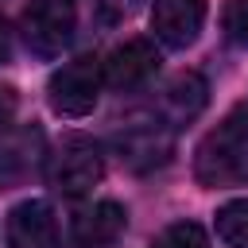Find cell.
<instances>
[{"label": "cell", "instance_id": "cell-6", "mask_svg": "<svg viewBox=\"0 0 248 248\" xmlns=\"http://www.w3.org/2000/svg\"><path fill=\"white\" fill-rule=\"evenodd\" d=\"M159 70V50L151 39H124L120 46H112L101 62V78L105 85L128 93V89H140L151 74Z\"/></svg>", "mask_w": 248, "mask_h": 248}, {"label": "cell", "instance_id": "cell-3", "mask_svg": "<svg viewBox=\"0 0 248 248\" xmlns=\"http://www.w3.org/2000/svg\"><path fill=\"white\" fill-rule=\"evenodd\" d=\"M101 85H105V78H101V58L81 54V58L58 66V70L50 74V81H46V101H50V108H54L58 116H85V112H93V105H97V97H101Z\"/></svg>", "mask_w": 248, "mask_h": 248}, {"label": "cell", "instance_id": "cell-9", "mask_svg": "<svg viewBox=\"0 0 248 248\" xmlns=\"http://www.w3.org/2000/svg\"><path fill=\"white\" fill-rule=\"evenodd\" d=\"M124 225H128L124 205L112 202V198H101V202H89V205H81V209L74 213L70 232H74L78 244H85V248H101V244H112V240L124 232Z\"/></svg>", "mask_w": 248, "mask_h": 248}, {"label": "cell", "instance_id": "cell-16", "mask_svg": "<svg viewBox=\"0 0 248 248\" xmlns=\"http://www.w3.org/2000/svg\"><path fill=\"white\" fill-rule=\"evenodd\" d=\"M12 58V31H8V23H4V16H0V66Z\"/></svg>", "mask_w": 248, "mask_h": 248}, {"label": "cell", "instance_id": "cell-11", "mask_svg": "<svg viewBox=\"0 0 248 248\" xmlns=\"http://www.w3.org/2000/svg\"><path fill=\"white\" fill-rule=\"evenodd\" d=\"M205 101H209V85H205V78L194 74V70L170 78L167 89H163V112H167V120H174V124L194 120V116L205 108Z\"/></svg>", "mask_w": 248, "mask_h": 248}, {"label": "cell", "instance_id": "cell-4", "mask_svg": "<svg viewBox=\"0 0 248 248\" xmlns=\"http://www.w3.org/2000/svg\"><path fill=\"white\" fill-rule=\"evenodd\" d=\"M78 27V4L74 0H31L23 12V39L35 54L54 58L70 46Z\"/></svg>", "mask_w": 248, "mask_h": 248}, {"label": "cell", "instance_id": "cell-2", "mask_svg": "<svg viewBox=\"0 0 248 248\" xmlns=\"http://www.w3.org/2000/svg\"><path fill=\"white\" fill-rule=\"evenodd\" d=\"M101 178H105V155L89 136H66L46 159V182L66 198L89 194Z\"/></svg>", "mask_w": 248, "mask_h": 248}, {"label": "cell", "instance_id": "cell-15", "mask_svg": "<svg viewBox=\"0 0 248 248\" xmlns=\"http://www.w3.org/2000/svg\"><path fill=\"white\" fill-rule=\"evenodd\" d=\"M16 105H19V97H16V89L12 85H0V128L16 116Z\"/></svg>", "mask_w": 248, "mask_h": 248}, {"label": "cell", "instance_id": "cell-13", "mask_svg": "<svg viewBox=\"0 0 248 248\" xmlns=\"http://www.w3.org/2000/svg\"><path fill=\"white\" fill-rule=\"evenodd\" d=\"M155 248H209V240H205L202 225H194V221H178V225H170V229L159 236Z\"/></svg>", "mask_w": 248, "mask_h": 248}, {"label": "cell", "instance_id": "cell-8", "mask_svg": "<svg viewBox=\"0 0 248 248\" xmlns=\"http://www.w3.org/2000/svg\"><path fill=\"white\" fill-rule=\"evenodd\" d=\"M8 240L12 248H54L58 244V217L50 202L27 198L8 213Z\"/></svg>", "mask_w": 248, "mask_h": 248}, {"label": "cell", "instance_id": "cell-5", "mask_svg": "<svg viewBox=\"0 0 248 248\" xmlns=\"http://www.w3.org/2000/svg\"><path fill=\"white\" fill-rule=\"evenodd\" d=\"M116 151L120 163L132 170H155L170 159L174 151V124L163 120H136L116 136Z\"/></svg>", "mask_w": 248, "mask_h": 248}, {"label": "cell", "instance_id": "cell-7", "mask_svg": "<svg viewBox=\"0 0 248 248\" xmlns=\"http://www.w3.org/2000/svg\"><path fill=\"white\" fill-rule=\"evenodd\" d=\"M205 0H155L151 4V31L167 46H190L202 35Z\"/></svg>", "mask_w": 248, "mask_h": 248}, {"label": "cell", "instance_id": "cell-12", "mask_svg": "<svg viewBox=\"0 0 248 248\" xmlns=\"http://www.w3.org/2000/svg\"><path fill=\"white\" fill-rule=\"evenodd\" d=\"M217 236L229 248H248V198L225 202L217 209Z\"/></svg>", "mask_w": 248, "mask_h": 248}, {"label": "cell", "instance_id": "cell-1", "mask_svg": "<svg viewBox=\"0 0 248 248\" xmlns=\"http://www.w3.org/2000/svg\"><path fill=\"white\" fill-rule=\"evenodd\" d=\"M194 178L209 190L248 186V116L232 112L209 128L194 151Z\"/></svg>", "mask_w": 248, "mask_h": 248}, {"label": "cell", "instance_id": "cell-10", "mask_svg": "<svg viewBox=\"0 0 248 248\" xmlns=\"http://www.w3.org/2000/svg\"><path fill=\"white\" fill-rule=\"evenodd\" d=\"M39 163H43V132L39 128H19L0 140V186L23 182Z\"/></svg>", "mask_w": 248, "mask_h": 248}, {"label": "cell", "instance_id": "cell-14", "mask_svg": "<svg viewBox=\"0 0 248 248\" xmlns=\"http://www.w3.org/2000/svg\"><path fill=\"white\" fill-rule=\"evenodd\" d=\"M221 27H225L229 43L248 46V0H229L225 12H221Z\"/></svg>", "mask_w": 248, "mask_h": 248}]
</instances>
